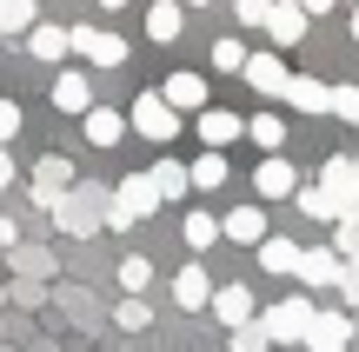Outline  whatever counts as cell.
Returning <instances> with one entry per match:
<instances>
[{
	"mask_svg": "<svg viewBox=\"0 0 359 352\" xmlns=\"http://www.w3.org/2000/svg\"><path fill=\"white\" fill-rule=\"evenodd\" d=\"M107 199H114V193H107V186H67V193L60 199H53V226H60V233H74V239H87V233H100V226H107Z\"/></svg>",
	"mask_w": 359,
	"mask_h": 352,
	"instance_id": "obj_1",
	"label": "cell"
},
{
	"mask_svg": "<svg viewBox=\"0 0 359 352\" xmlns=\"http://www.w3.org/2000/svg\"><path fill=\"white\" fill-rule=\"evenodd\" d=\"M167 199H160V186H154V173H127V180L114 186V199H107V226L114 233H127V226H140L147 213H160Z\"/></svg>",
	"mask_w": 359,
	"mask_h": 352,
	"instance_id": "obj_2",
	"label": "cell"
},
{
	"mask_svg": "<svg viewBox=\"0 0 359 352\" xmlns=\"http://www.w3.org/2000/svg\"><path fill=\"white\" fill-rule=\"evenodd\" d=\"M313 313H320V306H313L306 293H299V300H273L266 313H259V326L273 332V346H306V326H313Z\"/></svg>",
	"mask_w": 359,
	"mask_h": 352,
	"instance_id": "obj_3",
	"label": "cell"
},
{
	"mask_svg": "<svg viewBox=\"0 0 359 352\" xmlns=\"http://www.w3.org/2000/svg\"><path fill=\"white\" fill-rule=\"evenodd\" d=\"M127 120H133V133H140V140H160V146L180 133V106L167 100V93H140Z\"/></svg>",
	"mask_w": 359,
	"mask_h": 352,
	"instance_id": "obj_4",
	"label": "cell"
},
{
	"mask_svg": "<svg viewBox=\"0 0 359 352\" xmlns=\"http://www.w3.org/2000/svg\"><path fill=\"white\" fill-rule=\"evenodd\" d=\"M74 53L87 66H127V40L107 34V27H74Z\"/></svg>",
	"mask_w": 359,
	"mask_h": 352,
	"instance_id": "obj_5",
	"label": "cell"
},
{
	"mask_svg": "<svg viewBox=\"0 0 359 352\" xmlns=\"http://www.w3.org/2000/svg\"><path fill=\"white\" fill-rule=\"evenodd\" d=\"M299 279H306L313 293L339 286V279H346V253H339V246H306V253H299Z\"/></svg>",
	"mask_w": 359,
	"mask_h": 352,
	"instance_id": "obj_6",
	"label": "cell"
},
{
	"mask_svg": "<svg viewBox=\"0 0 359 352\" xmlns=\"http://www.w3.org/2000/svg\"><path fill=\"white\" fill-rule=\"evenodd\" d=\"M286 80H293V73H286L280 47H273V53H246V87H253V93H266V100H286Z\"/></svg>",
	"mask_w": 359,
	"mask_h": 352,
	"instance_id": "obj_7",
	"label": "cell"
},
{
	"mask_svg": "<svg viewBox=\"0 0 359 352\" xmlns=\"http://www.w3.org/2000/svg\"><path fill=\"white\" fill-rule=\"evenodd\" d=\"M67 186H74V160H67V153H47L34 167V206H53Z\"/></svg>",
	"mask_w": 359,
	"mask_h": 352,
	"instance_id": "obj_8",
	"label": "cell"
},
{
	"mask_svg": "<svg viewBox=\"0 0 359 352\" xmlns=\"http://www.w3.org/2000/svg\"><path fill=\"white\" fill-rule=\"evenodd\" d=\"M253 193H259V199H293V193H299V173L286 167L280 153H266V160L253 167Z\"/></svg>",
	"mask_w": 359,
	"mask_h": 352,
	"instance_id": "obj_9",
	"label": "cell"
},
{
	"mask_svg": "<svg viewBox=\"0 0 359 352\" xmlns=\"http://www.w3.org/2000/svg\"><path fill=\"white\" fill-rule=\"evenodd\" d=\"M306 346H313V352H346V346H353V313H313Z\"/></svg>",
	"mask_w": 359,
	"mask_h": 352,
	"instance_id": "obj_10",
	"label": "cell"
},
{
	"mask_svg": "<svg viewBox=\"0 0 359 352\" xmlns=\"http://www.w3.org/2000/svg\"><path fill=\"white\" fill-rule=\"evenodd\" d=\"M306 20H313V13L299 7V0H273V20H266L273 47H299V40H306Z\"/></svg>",
	"mask_w": 359,
	"mask_h": 352,
	"instance_id": "obj_11",
	"label": "cell"
},
{
	"mask_svg": "<svg viewBox=\"0 0 359 352\" xmlns=\"http://www.w3.org/2000/svg\"><path fill=\"white\" fill-rule=\"evenodd\" d=\"M286 106H299V113H333V87L313 73H293L286 80Z\"/></svg>",
	"mask_w": 359,
	"mask_h": 352,
	"instance_id": "obj_12",
	"label": "cell"
},
{
	"mask_svg": "<svg viewBox=\"0 0 359 352\" xmlns=\"http://www.w3.org/2000/svg\"><path fill=\"white\" fill-rule=\"evenodd\" d=\"M240 133H246L240 113H226V106H200V140H206V146H219V153H226Z\"/></svg>",
	"mask_w": 359,
	"mask_h": 352,
	"instance_id": "obj_13",
	"label": "cell"
},
{
	"mask_svg": "<svg viewBox=\"0 0 359 352\" xmlns=\"http://www.w3.org/2000/svg\"><path fill=\"white\" fill-rule=\"evenodd\" d=\"M173 306H187V313L213 306V279H206V266H180V273H173Z\"/></svg>",
	"mask_w": 359,
	"mask_h": 352,
	"instance_id": "obj_14",
	"label": "cell"
},
{
	"mask_svg": "<svg viewBox=\"0 0 359 352\" xmlns=\"http://www.w3.org/2000/svg\"><path fill=\"white\" fill-rule=\"evenodd\" d=\"M299 253H306L299 239H286V233H266V239L253 246V260L266 266V273H299Z\"/></svg>",
	"mask_w": 359,
	"mask_h": 352,
	"instance_id": "obj_15",
	"label": "cell"
},
{
	"mask_svg": "<svg viewBox=\"0 0 359 352\" xmlns=\"http://www.w3.org/2000/svg\"><path fill=\"white\" fill-rule=\"evenodd\" d=\"M47 100H53V113H87V106H93V80L87 73H60Z\"/></svg>",
	"mask_w": 359,
	"mask_h": 352,
	"instance_id": "obj_16",
	"label": "cell"
},
{
	"mask_svg": "<svg viewBox=\"0 0 359 352\" xmlns=\"http://www.w3.org/2000/svg\"><path fill=\"white\" fill-rule=\"evenodd\" d=\"M80 120H87V140H93V146H120V140H127V127H133V120L114 113V106H87Z\"/></svg>",
	"mask_w": 359,
	"mask_h": 352,
	"instance_id": "obj_17",
	"label": "cell"
},
{
	"mask_svg": "<svg viewBox=\"0 0 359 352\" xmlns=\"http://www.w3.org/2000/svg\"><path fill=\"white\" fill-rule=\"evenodd\" d=\"M27 53L34 60H60V53H74V27H27Z\"/></svg>",
	"mask_w": 359,
	"mask_h": 352,
	"instance_id": "obj_18",
	"label": "cell"
},
{
	"mask_svg": "<svg viewBox=\"0 0 359 352\" xmlns=\"http://www.w3.org/2000/svg\"><path fill=\"white\" fill-rule=\"evenodd\" d=\"M219 233L240 239V246H259V239H266V213H259V206H233L226 220H219Z\"/></svg>",
	"mask_w": 359,
	"mask_h": 352,
	"instance_id": "obj_19",
	"label": "cell"
},
{
	"mask_svg": "<svg viewBox=\"0 0 359 352\" xmlns=\"http://www.w3.org/2000/svg\"><path fill=\"white\" fill-rule=\"evenodd\" d=\"M180 27H187V7H180V0H154V7H147V34H154L160 47H173Z\"/></svg>",
	"mask_w": 359,
	"mask_h": 352,
	"instance_id": "obj_20",
	"label": "cell"
},
{
	"mask_svg": "<svg viewBox=\"0 0 359 352\" xmlns=\"http://www.w3.org/2000/svg\"><path fill=\"white\" fill-rule=\"evenodd\" d=\"M154 186H160V199H187L193 193V167H180V160H154Z\"/></svg>",
	"mask_w": 359,
	"mask_h": 352,
	"instance_id": "obj_21",
	"label": "cell"
},
{
	"mask_svg": "<svg viewBox=\"0 0 359 352\" xmlns=\"http://www.w3.org/2000/svg\"><path fill=\"white\" fill-rule=\"evenodd\" d=\"M213 313H219V326H246V319H253V293H246V286H219L213 293Z\"/></svg>",
	"mask_w": 359,
	"mask_h": 352,
	"instance_id": "obj_22",
	"label": "cell"
},
{
	"mask_svg": "<svg viewBox=\"0 0 359 352\" xmlns=\"http://www.w3.org/2000/svg\"><path fill=\"white\" fill-rule=\"evenodd\" d=\"M160 93H167V100L180 106V113H200V106H206V80H200V73H173Z\"/></svg>",
	"mask_w": 359,
	"mask_h": 352,
	"instance_id": "obj_23",
	"label": "cell"
},
{
	"mask_svg": "<svg viewBox=\"0 0 359 352\" xmlns=\"http://www.w3.org/2000/svg\"><path fill=\"white\" fill-rule=\"evenodd\" d=\"M293 199H299V213H313V220H326V226H339V220H346V206H339L326 186H299Z\"/></svg>",
	"mask_w": 359,
	"mask_h": 352,
	"instance_id": "obj_24",
	"label": "cell"
},
{
	"mask_svg": "<svg viewBox=\"0 0 359 352\" xmlns=\"http://www.w3.org/2000/svg\"><path fill=\"white\" fill-rule=\"evenodd\" d=\"M246 140L266 146V153H280V146H286V120L280 113H253V120H246Z\"/></svg>",
	"mask_w": 359,
	"mask_h": 352,
	"instance_id": "obj_25",
	"label": "cell"
},
{
	"mask_svg": "<svg viewBox=\"0 0 359 352\" xmlns=\"http://www.w3.org/2000/svg\"><path fill=\"white\" fill-rule=\"evenodd\" d=\"M193 186H200V193H213V186H226V153H219V146H206V153L193 160Z\"/></svg>",
	"mask_w": 359,
	"mask_h": 352,
	"instance_id": "obj_26",
	"label": "cell"
},
{
	"mask_svg": "<svg viewBox=\"0 0 359 352\" xmlns=\"http://www.w3.org/2000/svg\"><path fill=\"white\" fill-rule=\"evenodd\" d=\"M213 239H226V233H219V220H213V213H187V246H213Z\"/></svg>",
	"mask_w": 359,
	"mask_h": 352,
	"instance_id": "obj_27",
	"label": "cell"
},
{
	"mask_svg": "<svg viewBox=\"0 0 359 352\" xmlns=\"http://www.w3.org/2000/svg\"><path fill=\"white\" fill-rule=\"evenodd\" d=\"M34 27V0H0V34H27Z\"/></svg>",
	"mask_w": 359,
	"mask_h": 352,
	"instance_id": "obj_28",
	"label": "cell"
},
{
	"mask_svg": "<svg viewBox=\"0 0 359 352\" xmlns=\"http://www.w3.org/2000/svg\"><path fill=\"white\" fill-rule=\"evenodd\" d=\"M120 286H127V293H147V286H154V260H140V253L120 260Z\"/></svg>",
	"mask_w": 359,
	"mask_h": 352,
	"instance_id": "obj_29",
	"label": "cell"
},
{
	"mask_svg": "<svg viewBox=\"0 0 359 352\" xmlns=\"http://www.w3.org/2000/svg\"><path fill=\"white\" fill-rule=\"evenodd\" d=\"M114 319H120V326H127V332H140V326H147V319H154V306H147V300H140V293H127V300H120V306H114Z\"/></svg>",
	"mask_w": 359,
	"mask_h": 352,
	"instance_id": "obj_30",
	"label": "cell"
},
{
	"mask_svg": "<svg viewBox=\"0 0 359 352\" xmlns=\"http://www.w3.org/2000/svg\"><path fill=\"white\" fill-rule=\"evenodd\" d=\"M273 346V332L259 326V319H246V326H233V352H266Z\"/></svg>",
	"mask_w": 359,
	"mask_h": 352,
	"instance_id": "obj_31",
	"label": "cell"
},
{
	"mask_svg": "<svg viewBox=\"0 0 359 352\" xmlns=\"http://www.w3.org/2000/svg\"><path fill=\"white\" fill-rule=\"evenodd\" d=\"M213 66L219 73H246V47L240 40H213Z\"/></svg>",
	"mask_w": 359,
	"mask_h": 352,
	"instance_id": "obj_32",
	"label": "cell"
},
{
	"mask_svg": "<svg viewBox=\"0 0 359 352\" xmlns=\"http://www.w3.org/2000/svg\"><path fill=\"white\" fill-rule=\"evenodd\" d=\"M233 13H240V27H266L273 20V0H233Z\"/></svg>",
	"mask_w": 359,
	"mask_h": 352,
	"instance_id": "obj_33",
	"label": "cell"
},
{
	"mask_svg": "<svg viewBox=\"0 0 359 352\" xmlns=\"http://www.w3.org/2000/svg\"><path fill=\"white\" fill-rule=\"evenodd\" d=\"M333 113H339V120H353V127H359V87H333Z\"/></svg>",
	"mask_w": 359,
	"mask_h": 352,
	"instance_id": "obj_34",
	"label": "cell"
},
{
	"mask_svg": "<svg viewBox=\"0 0 359 352\" xmlns=\"http://www.w3.org/2000/svg\"><path fill=\"white\" fill-rule=\"evenodd\" d=\"M7 260H13V266H20V273H47V253H34V246H13V253H7Z\"/></svg>",
	"mask_w": 359,
	"mask_h": 352,
	"instance_id": "obj_35",
	"label": "cell"
},
{
	"mask_svg": "<svg viewBox=\"0 0 359 352\" xmlns=\"http://www.w3.org/2000/svg\"><path fill=\"white\" fill-rule=\"evenodd\" d=\"M13 133H20V106L0 100V140H13Z\"/></svg>",
	"mask_w": 359,
	"mask_h": 352,
	"instance_id": "obj_36",
	"label": "cell"
},
{
	"mask_svg": "<svg viewBox=\"0 0 359 352\" xmlns=\"http://www.w3.org/2000/svg\"><path fill=\"white\" fill-rule=\"evenodd\" d=\"M13 246H20V226H13V220H7V213H0V260H7V253H13Z\"/></svg>",
	"mask_w": 359,
	"mask_h": 352,
	"instance_id": "obj_37",
	"label": "cell"
},
{
	"mask_svg": "<svg viewBox=\"0 0 359 352\" xmlns=\"http://www.w3.org/2000/svg\"><path fill=\"white\" fill-rule=\"evenodd\" d=\"M339 293H346V300L359 306V260H346V279H339Z\"/></svg>",
	"mask_w": 359,
	"mask_h": 352,
	"instance_id": "obj_38",
	"label": "cell"
},
{
	"mask_svg": "<svg viewBox=\"0 0 359 352\" xmlns=\"http://www.w3.org/2000/svg\"><path fill=\"white\" fill-rule=\"evenodd\" d=\"M13 186V153H7V140H0V193Z\"/></svg>",
	"mask_w": 359,
	"mask_h": 352,
	"instance_id": "obj_39",
	"label": "cell"
},
{
	"mask_svg": "<svg viewBox=\"0 0 359 352\" xmlns=\"http://www.w3.org/2000/svg\"><path fill=\"white\" fill-rule=\"evenodd\" d=\"M299 7H306V13H333V0H299Z\"/></svg>",
	"mask_w": 359,
	"mask_h": 352,
	"instance_id": "obj_40",
	"label": "cell"
},
{
	"mask_svg": "<svg viewBox=\"0 0 359 352\" xmlns=\"http://www.w3.org/2000/svg\"><path fill=\"white\" fill-rule=\"evenodd\" d=\"M353 40H359V7H353Z\"/></svg>",
	"mask_w": 359,
	"mask_h": 352,
	"instance_id": "obj_41",
	"label": "cell"
},
{
	"mask_svg": "<svg viewBox=\"0 0 359 352\" xmlns=\"http://www.w3.org/2000/svg\"><path fill=\"white\" fill-rule=\"evenodd\" d=\"M100 7H127V0H100Z\"/></svg>",
	"mask_w": 359,
	"mask_h": 352,
	"instance_id": "obj_42",
	"label": "cell"
},
{
	"mask_svg": "<svg viewBox=\"0 0 359 352\" xmlns=\"http://www.w3.org/2000/svg\"><path fill=\"white\" fill-rule=\"evenodd\" d=\"M180 7H206V0H180Z\"/></svg>",
	"mask_w": 359,
	"mask_h": 352,
	"instance_id": "obj_43",
	"label": "cell"
},
{
	"mask_svg": "<svg viewBox=\"0 0 359 352\" xmlns=\"http://www.w3.org/2000/svg\"><path fill=\"white\" fill-rule=\"evenodd\" d=\"M0 306H7V286H0Z\"/></svg>",
	"mask_w": 359,
	"mask_h": 352,
	"instance_id": "obj_44",
	"label": "cell"
},
{
	"mask_svg": "<svg viewBox=\"0 0 359 352\" xmlns=\"http://www.w3.org/2000/svg\"><path fill=\"white\" fill-rule=\"evenodd\" d=\"M346 352H353V346H346Z\"/></svg>",
	"mask_w": 359,
	"mask_h": 352,
	"instance_id": "obj_45",
	"label": "cell"
}]
</instances>
